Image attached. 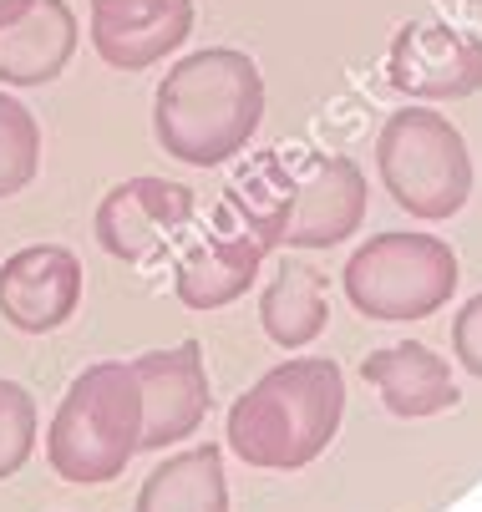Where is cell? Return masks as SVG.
<instances>
[{
    "instance_id": "1",
    "label": "cell",
    "mask_w": 482,
    "mask_h": 512,
    "mask_svg": "<svg viewBox=\"0 0 482 512\" xmlns=\"http://www.w3.org/2000/svg\"><path fill=\"white\" fill-rule=\"evenodd\" d=\"M264 122V71L249 51H193L153 92L158 148L188 168H219L239 158Z\"/></svg>"
},
{
    "instance_id": "2",
    "label": "cell",
    "mask_w": 482,
    "mask_h": 512,
    "mask_svg": "<svg viewBox=\"0 0 482 512\" xmlns=\"http://www.w3.org/2000/svg\"><path fill=\"white\" fill-rule=\"evenodd\" d=\"M346 421V371L330 355L280 360L229 406V452L259 472L310 467Z\"/></svg>"
},
{
    "instance_id": "3",
    "label": "cell",
    "mask_w": 482,
    "mask_h": 512,
    "mask_svg": "<svg viewBox=\"0 0 482 512\" xmlns=\"http://www.w3.org/2000/svg\"><path fill=\"white\" fill-rule=\"evenodd\" d=\"M143 452V396H137L127 360H97L66 386L51 431L46 462L61 482L102 487L127 472V462Z\"/></svg>"
},
{
    "instance_id": "4",
    "label": "cell",
    "mask_w": 482,
    "mask_h": 512,
    "mask_svg": "<svg viewBox=\"0 0 482 512\" xmlns=\"http://www.w3.org/2000/svg\"><path fill=\"white\" fill-rule=\"evenodd\" d=\"M376 173L391 203L422 224H442V218L462 213L477 178L467 137L427 102H411L386 117L376 137Z\"/></svg>"
},
{
    "instance_id": "5",
    "label": "cell",
    "mask_w": 482,
    "mask_h": 512,
    "mask_svg": "<svg viewBox=\"0 0 482 512\" xmlns=\"http://www.w3.org/2000/svg\"><path fill=\"white\" fill-rule=\"evenodd\" d=\"M457 279H462V264L452 244L437 234H411V229L371 234L351 254L346 274H340L346 300L366 320H381V325L437 315L457 295Z\"/></svg>"
},
{
    "instance_id": "6",
    "label": "cell",
    "mask_w": 482,
    "mask_h": 512,
    "mask_svg": "<svg viewBox=\"0 0 482 512\" xmlns=\"http://www.w3.org/2000/svg\"><path fill=\"white\" fill-rule=\"evenodd\" d=\"M386 82L406 102H462L482 92V36L437 16L406 21L386 51Z\"/></svg>"
},
{
    "instance_id": "7",
    "label": "cell",
    "mask_w": 482,
    "mask_h": 512,
    "mask_svg": "<svg viewBox=\"0 0 482 512\" xmlns=\"http://www.w3.org/2000/svg\"><path fill=\"white\" fill-rule=\"evenodd\" d=\"M193 213H198L193 188L153 173L127 178L107 188L97 203V244L122 264H148L193 224Z\"/></svg>"
},
{
    "instance_id": "8",
    "label": "cell",
    "mask_w": 482,
    "mask_h": 512,
    "mask_svg": "<svg viewBox=\"0 0 482 512\" xmlns=\"http://www.w3.org/2000/svg\"><path fill=\"white\" fill-rule=\"evenodd\" d=\"M366 224V173L346 153H305L285 224V249H335Z\"/></svg>"
},
{
    "instance_id": "9",
    "label": "cell",
    "mask_w": 482,
    "mask_h": 512,
    "mask_svg": "<svg viewBox=\"0 0 482 512\" xmlns=\"http://www.w3.org/2000/svg\"><path fill=\"white\" fill-rule=\"evenodd\" d=\"M127 365L137 396H143V452L188 442L209 416V371H203L198 340H183L173 350H148Z\"/></svg>"
},
{
    "instance_id": "10",
    "label": "cell",
    "mask_w": 482,
    "mask_h": 512,
    "mask_svg": "<svg viewBox=\"0 0 482 512\" xmlns=\"http://www.w3.org/2000/svg\"><path fill=\"white\" fill-rule=\"evenodd\" d=\"M82 305V259L66 244H26L0 264V315L21 335H51Z\"/></svg>"
},
{
    "instance_id": "11",
    "label": "cell",
    "mask_w": 482,
    "mask_h": 512,
    "mask_svg": "<svg viewBox=\"0 0 482 512\" xmlns=\"http://www.w3.org/2000/svg\"><path fill=\"white\" fill-rule=\"evenodd\" d=\"M87 31L112 71H148L193 36V0H92Z\"/></svg>"
},
{
    "instance_id": "12",
    "label": "cell",
    "mask_w": 482,
    "mask_h": 512,
    "mask_svg": "<svg viewBox=\"0 0 482 512\" xmlns=\"http://www.w3.org/2000/svg\"><path fill=\"white\" fill-rule=\"evenodd\" d=\"M264 244L254 234H244L234 218L219 208L214 218V229L203 234L173 269V295L178 305L198 310V315H209V310H224L234 300L249 295V284L259 279V264H264Z\"/></svg>"
},
{
    "instance_id": "13",
    "label": "cell",
    "mask_w": 482,
    "mask_h": 512,
    "mask_svg": "<svg viewBox=\"0 0 482 512\" xmlns=\"http://www.w3.org/2000/svg\"><path fill=\"white\" fill-rule=\"evenodd\" d=\"M82 26L66 0H31L0 26V87H46L77 56Z\"/></svg>"
},
{
    "instance_id": "14",
    "label": "cell",
    "mask_w": 482,
    "mask_h": 512,
    "mask_svg": "<svg viewBox=\"0 0 482 512\" xmlns=\"http://www.w3.org/2000/svg\"><path fill=\"white\" fill-rule=\"evenodd\" d=\"M361 376H366V386L381 391L386 411L401 421L442 416L462 401V391L452 381V365L422 340H396L386 350H371L361 360Z\"/></svg>"
},
{
    "instance_id": "15",
    "label": "cell",
    "mask_w": 482,
    "mask_h": 512,
    "mask_svg": "<svg viewBox=\"0 0 482 512\" xmlns=\"http://www.w3.org/2000/svg\"><path fill=\"white\" fill-rule=\"evenodd\" d=\"M295 183H300V148H269L254 153L224 188V213L244 234H254L264 249H285V224L295 208Z\"/></svg>"
},
{
    "instance_id": "16",
    "label": "cell",
    "mask_w": 482,
    "mask_h": 512,
    "mask_svg": "<svg viewBox=\"0 0 482 512\" xmlns=\"http://www.w3.org/2000/svg\"><path fill=\"white\" fill-rule=\"evenodd\" d=\"M330 320V279L310 264H285L259 295V325L280 350H305Z\"/></svg>"
},
{
    "instance_id": "17",
    "label": "cell",
    "mask_w": 482,
    "mask_h": 512,
    "mask_svg": "<svg viewBox=\"0 0 482 512\" xmlns=\"http://www.w3.org/2000/svg\"><path fill=\"white\" fill-rule=\"evenodd\" d=\"M132 512H229V482H224V452L188 447L148 472Z\"/></svg>"
},
{
    "instance_id": "18",
    "label": "cell",
    "mask_w": 482,
    "mask_h": 512,
    "mask_svg": "<svg viewBox=\"0 0 482 512\" xmlns=\"http://www.w3.org/2000/svg\"><path fill=\"white\" fill-rule=\"evenodd\" d=\"M41 168V122L26 102L0 92V198H16L36 183Z\"/></svg>"
},
{
    "instance_id": "19",
    "label": "cell",
    "mask_w": 482,
    "mask_h": 512,
    "mask_svg": "<svg viewBox=\"0 0 482 512\" xmlns=\"http://www.w3.org/2000/svg\"><path fill=\"white\" fill-rule=\"evenodd\" d=\"M36 452V401L26 386L0 376V482L16 477Z\"/></svg>"
},
{
    "instance_id": "20",
    "label": "cell",
    "mask_w": 482,
    "mask_h": 512,
    "mask_svg": "<svg viewBox=\"0 0 482 512\" xmlns=\"http://www.w3.org/2000/svg\"><path fill=\"white\" fill-rule=\"evenodd\" d=\"M452 355L467 376L482 381V295H472L452 320Z\"/></svg>"
},
{
    "instance_id": "21",
    "label": "cell",
    "mask_w": 482,
    "mask_h": 512,
    "mask_svg": "<svg viewBox=\"0 0 482 512\" xmlns=\"http://www.w3.org/2000/svg\"><path fill=\"white\" fill-rule=\"evenodd\" d=\"M26 6H31V0H0V26H6V21H16Z\"/></svg>"
},
{
    "instance_id": "22",
    "label": "cell",
    "mask_w": 482,
    "mask_h": 512,
    "mask_svg": "<svg viewBox=\"0 0 482 512\" xmlns=\"http://www.w3.org/2000/svg\"><path fill=\"white\" fill-rule=\"evenodd\" d=\"M472 6H482V0H472Z\"/></svg>"
}]
</instances>
